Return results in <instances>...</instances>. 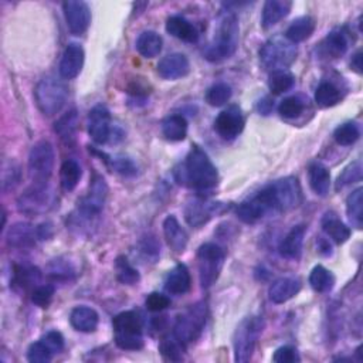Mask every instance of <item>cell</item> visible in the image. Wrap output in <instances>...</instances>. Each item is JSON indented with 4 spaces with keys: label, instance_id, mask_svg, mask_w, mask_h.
I'll use <instances>...</instances> for the list:
<instances>
[{
    "label": "cell",
    "instance_id": "57",
    "mask_svg": "<svg viewBox=\"0 0 363 363\" xmlns=\"http://www.w3.org/2000/svg\"><path fill=\"white\" fill-rule=\"evenodd\" d=\"M350 67L353 71H356L357 74H362V52H357L352 56L350 60Z\"/></svg>",
    "mask_w": 363,
    "mask_h": 363
},
{
    "label": "cell",
    "instance_id": "6",
    "mask_svg": "<svg viewBox=\"0 0 363 363\" xmlns=\"http://www.w3.org/2000/svg\"><path fill=\"white\" fill-rule=\"evenodd\" d=\"M298 49L285 38L274 36L260 49V62L265 70L280 71L288 69L296 60Z\"/></svg>",
    "mask_w": 363,
    "mask_h": 363
},
{
    "label": "cell",
    "instance_id": "13",
    "mask_svg": "<svg viewBox=\"0 0 363 363\" xmlns=\"http://www.w3.org/2000/svg\"><path fill=\"white\" fill-rule=\"evenodd\" d=\"M88 134L98 145H105L113 138V118L110 110L98 104L88 114Z\"/></svg>",
    "mask_w": 363,
    "mask_h": 363
},
{
    "label": "cell",
    "instance_id": "8",
    "mask_svg": "<svg viewBox=\"0 0 363 363\" xmlns=\"http://www.w3.org/2000/svg\"><path fill=\"white\" fill-rule=\"evenodd\" d=\"M207 319V306L204 302L190 305L175 322L172 333L186 346L196 342L202 335Z\"/></svg>",
    "mask_w": 363,
    "mask_h": 363
},
{
    "label": "cell",
    "instance_id": "42",
    "mask_svg": "<svg viewBox=\"0 0 363 363\" xmlns=\"http://www.w3.org/2000/svg\"><path fill=\"white\" fill-rule=\"evenodd\" d=\"M115 271H117L118 281L124 285H135L141 280L138 270L135 267H132L131 263L125 257L117 258Z\"/></svg>",
    "mask_w": 363,
    "mask_h": 363
},
{
    "label": "cell",
    "instance_id": "11",
    "mask_svg": "<svg viewBox=\"0 0 363 363\" xmlns=\"http://www.w3.org/2000/svg\"><path fill=\"white\" fill-rule=\"evenodd\" d=\"M54 148L49 141L38 142L29 154V175L33 183H47L54 171Z\"/></svg>",
    "mask_w": 363,
    "mask_h": 363
},
{
    "label": "cell",
    "instance_id": "39",
    "mask_svg": "<svg viewBox=\"0 0 363 363\" xmlns=\"http://www.w3.org/2000/svg\"><path fill=\"white\" fill-rule=\"evenodd\" d=\"M186 349L188 346L183 345L173 333H169L168 336H165L159 345V352L162 353V356L172 362L182 360Z\"/></svg>",
    "mask_w": 363,
    "mask_h": 363
},
{
    "label": "cell",
    "instance_id": "51",
    "mask_svg": "<svg viewBox=\"0 0 363 363\" xmlns=\"http://www.w3.org/2000/svg\"><path fill=\"white\" fill-rule=\"evenodd\" d=\"M145 305L151 312H161L171 305V298L161 292H152L148 295Z\"/></svg>",
    "mask_w": 363,
    "mask_h": 363
},
{
    "label": "cell",
    "instance_id": "7",
    "mask_svg": "<svg viewBox=\"0 0 363 363\" xmlns=\"http://www.w3.org/2000/svg\"><path fill=\"white\" fill-rule=\"evenodd\" d=\"M35 97L39 110L45 115L53 117L59 114L62 108L66 105L69 88L62 80L53 76H47L39 81L35 91Z\"/></svg>",
    "mask_w": 363,
    "mask_h": 363
},
{
    "label": "cell",
    "instance_id": "3",
    "mask_svg": "<svg viewBox=\"0 0 363 363\" xmlns=\"http://www.w3.org/2000/svg\"><path fill=\"white\" fill-rule=\"evenodd\" d=\"M240 26L234 12H223L214 29V36L204 50V57L210 63H220L230 59L238 47Z\"/></svg>",
    "mask_w": 363,
    "mask_h": 363
},
{
    "label": "cell",
    "instance_id": "4",
    "mask_svg": "<svg viewBox=\"0 0 363 363\" xmlns=\"http://www.w3.org/2000/svg\"><path fill=\"white\" fill-rule=\"evenodd\" d=\"M114 340L122 350H139L144 347V325L138 312L124 311L114 316Z\"/></svg>",
    "mask_w": 363,
    "mask_h": 363
},
{
    "label": "cell",
    "instance_id": "10",
    "mask_svg": "<svg viewBox=\"0 0 363 363\" xmlns=\"http://www.w3.org/2000/svg\"><path fill=\"white\" fill-rule=\"evenodd\" d=\"M56 203L52 186L47 183H33L18 199V209L28 216H39L47 213Z\"/></svg>",
    "mask_w": 363,
    "mask_h": 363
},
{
    "label": "cell",
    "instance_id": "37",
    "mask_svg": "<svg viewBox=\"0 0 363 363\" xmlns=\"http://www.w3.org/2000/svg\"><path fill=\"white\" fill-rule=\"evenodd\" d=\"M13 282L16 287L22 289H28L32 287H39L38 284L42 280V271L33 265H16Z\"/></svg>",
    "mask_w": 363,
    "mask_h": 363
},
{
    "label": "cell",
    "instance_id": "19",
    "mask_svg": "<svg viewBox=\"0 0 363 363\" xmlns=\"http://www.w3.org/2000/svg\"><path fill=\"white\" fill-rule=\"evenodd\" d=\"M349 32L345 28H338L328 33V36L319 45V52L323 57L339 59L349 49Z\"/></svg>",
    "mask_w": 363,
    "mask_h": 363
},
{
    "label": "cell",
    "instance_id": "25",
    "mask_svg": "<svg viewBox=\"0 0 363 363\" xmlns=\"http://www.w3.org/2000/svg\"><path fill=\"white\" fill-rule=\"evenodd\" d=\"M70 323L79 332L91 333V332H96L98 328L100 315L94 308L81 305L71 311Z\"/></svg>",
    "mask_w": 363,
    "mask_h": 363
},
{
    "label": "cell",
    "instance_id": "36",
    "mask_svg": "<svg viewBox=\"0 0 363 363\" xmlns=\"http://www.w3.org/2000/svg\"><path fill=\"white\" fill-rule=\"evenodd\" d=\"M79 127V114L76 110L64 114L54 125L56 134L67 144H71L76 139V132Z\"/></svg>",
    "mask_w": 363,
    "mask_h": 363
},
{
    "label": "cell",
    "instance_id": "45",
    "mask_svg": "<svg viewBox=\"0 0 363 363\" xmlns=\"http://www.w3.org/2000/svg\"><path fill=\"white\" fill-rule=\"evenodd\" d=\"M305 110V103L301 97L298 96H292V97H287L284 98L280 105H278V113L282 118L287 120H294L298 118Z\"/></svg>",
    "mask_w": 363,
    "mask_h": 363
},
{
    "label": "cell",
    "instance_id": "46",
    "mask_svg": "<svg viewBox=\"0 0 363 363\" xmlns=\"http://www.w3.org/2000/svg\"><path fill=\"white\" fill-rule=\"evenodd\" d=\"M360 180H362V163L357 161V162L347 165L343 169V172L339 175V178L336 180V189H342L347 185H352V183H356Z\"/></svg>",
    "mask_w": 363,
    "mask_h": 363
},
{
    "label": "cell",
    "instance_id": "53",
    "mask_svg": "<svg viewBox=\"0 0 363 363\" xmlns=\"http://www.w3.org/2000/svg\"><path fill=\"white\" fill-rule=\"evenodd\" d=\"M19 180H21V169H19V166L12 163L11 169L5 168V171H4V182H2L5 192L9 190V189H13L19 183Z\"/></svg>",
    "mask_w": 363,
    "mask_h": 363
},
{
    "label": "cell",
    "instance_id": "2",
    "mask_svg": "<svg viewBox=\"0 0 363 363\" xmlns=\"http://www.w3.org/2000/svg\"><path fill=\"white\" fill-rule=\"evenodd\" d=\"M176 180L180 185L195 190H210L219 183V172L209 155L197 145H193L180 169L175 172Z\"/></svg>",
    "mask_w": 363,
    "mask_h": 363
},
{
    "label": "cell",
    "instance_id": "55",
    "mask_svg": "<svg viewBox=\"0 0 363 363\" xmlns=\"http://www.w3.org/2000/svg\"><path fill=\"white\" fill-rule=\"evenodd\" d=\"M316 247H318V251H319V254H322L323 257H329V255H332V246H330V243H329V240L328 238H323V237H318V240H316Z\"/></svg>",
    "mask_w": 363,
    "mask_h": 363
},
{
    "label": "cell",
    "instance_id": "52",
    "mask_svg": "<svg viewBox=\"0 0 363 363\" xmlns=\"http://www.w3.org/2000/svg\"><path fill=\"white\" fill-rule=\"evenodd\" d=\"M42 339L54 350L56 355L64 350V346H66L64 336L59 330H50L46 335H43Z\"/></svg>",
    "mask_w": 363,
    "mask_h": 363
},
{
    "label": "cell",
    "instance_id": "27",
    "mask_svg": "<svg viewBox=\"0 0 363 363\" xmlns=\"http://www.w3.org/2000/svg\"><path fill=\"white\" fill-rule=\"evenodd\" d=\"M323 233L335 243V244H343L350 237V229L338 217L336 213L328 212L322 217L321 221Z\"/></svg>",
    "mask_w": 363,
    "mask_h": 363
},
{
    "label": "cell",
    "instance_id": "34",
    "mask_svg": "<svg viewBox=\"0 0 363 363\" xmlns=\"http://www.w3.org/2000/svg\"><path fill=\"white\" fill-rule=\"evenodd\" d=\"M346 214L353 227L362 229L363 226V189L357 188L346 199Z\"/></svg>",
    "mask_w": 363,
    "mask_h": 363
},
{
    "label": "cell",
    "instance_id": "41",
    "mask_svg": "<svg viewBox=\"0 0 363 363\" xmlns=\"http://www.w3.org/2000/svg\"><path fill=\"white\" fill-rule=\"evenodd\" d=\"M360 138V129L356 122H345L339 125L333 132V139L338 145L342 146H350Z\"/></svg>",
    "mask_w": 363,
    "mask_h": 363
},
{
    "label": "cell",
    "instance_id": "9",
    "mask_svg": "<svg viewBox=\"0 0 363 363\" xmlns=\"http://www.w3.org/2000/svg\"><path fill=\"white\" fill-rule=\"evenodd\" d=\"M226 253L216 243H204L197 250L199 278L204 289L210 288L219 278L224 265Z\"/></svg>",
    "mask_w": 363,
    "mask_h": 363
},
{
    "label": "cell",
    "instance_id": "21",
    "mask_svg": "<svg viewBox=\"0 0 363 363\" xmlns=\"http://www.w3.org/2000/svg\"><path fill=\"white\" fill-rule=\"evenodd\" d=\"M301 288H302V284L298 278L282 277V278L275 280L271 284V287L268 289V295L274 304L280 305V304H285L287 301H289L295 295H298Z\"/></svg>",
    "mask_w": 363,
    "mask_h": 363
},
{
    "label": "cell",
    "instance_id": "1",
    "mask_svg": "<svg viewBox=\"0 0 363 363\" xmlns=\"http://www.w3.org/2000/svg\"><path fill=\"white\" fill-rule=\"evenodd\" d=\"M302 200L301 186L296 178L278 179L246 199L237 206V217L247 224H254L264 217L296 207Z\"/></svg>",
    "mask_w": 363,
    "mask_h": 363
},
{
    "label": "cell",
    "instance_id": "17",
    "mask_svg": "<svg viewBox=\"0 0 363 363\" xmlns=\"http://www.w3.org/2000/svg\"><path fill=\"white\" fill-rule=\"evenodd\" d=\"M84 60H86V53L84 49L79 43H70L62 57L59 71L62 79L64 80H73L79 77L84 67Z\"/></svg>",
    "mask_w": 363,
    "mask_h": 363
},
{
    "label": "cell",
    "instance_id": "26",
    "mask_svg": "<svg viewBox=\"0 0 363 363\" xmlns=\"http://www.w3.org/2000/svg\"><path fill=\"white\" fill-rule=\"evenodd\" d=\"M292 9V2L289 0H268L263 8L261 25L264 29H270L280 23L284 18L289 15Z\"/></svg>",
    "mask_w": 363,
    "mask_h": 363
},
{
    "label": "cell",
    "instance_id": "56",
    "mask_svg": "<svg viewBox=\"0 0 363 363\" xmlns=\"http://www.w3.org/2000/svg\"><path fill=\"white\" fill-rule=\"evenodd\" d=\"M53 236L52 223H42L38 226V237L39 240H49Z\"/></svg>",
    "mask_w": 363,
    "mask_h": 363
},
{
    "label": "cell",
    "instance_id": "44",
    "mask_svg": "<svg viewBox=\"0 0 363 363\" xmlns=\"http://www.w3.org/2000/svg\"><path fill=\"white\" fill-rule=\"evenodd\" d=\"M54 350L40 338L28 349V360L32 363H49L54 357Z\"/></svg>",
    "mask_w": 363,
    "mask_h": 363
},
{
    "label": "cell",
    "instance_id": "23",
    "mask_svg": "<svg viewBox=\"0 0 363 363\" xmlns=\"http://www.w3.org/2000/svg\"><path fill=\"white\" fill-rule=\"evenodd\" d=\"M163 236L166 238L168 246L175 253L180 254L186 250L189 243V236L186 230L180 226L179 220L175 216H168L163 221Z\"/></svg>",
    "mask_w": 363,
    "mask_h": 363
},
{
    "label": "cell",
    "instance_id": "40",
    "mask_svg": "<svg viewBox=\"0 0 363 363\" xmlns=\"http://www.w3.org/2000/svg\"><path fill=\"white\" fill-rule=\"evenodd\" d=\"M294 84H295V79L287 70L272 71L270 74V79H268L270 91L275 96H280V94H284V93L289 91L294 87Z\"/></svg>",
    "mask_w": 363,
    "mask_h": 363
},
{
    "label": "cell",
    "instance_id": "49",
    "mask_svg": "<svg viewBox=\"0 0 363 363\" xmlns=\"http://www.w3.org/2000/svg\"><path fill=\"white\" fill-rule=\"evenodd\" d=\"M49 272H50V277H53L54 280H69L76 274V270L69 261H63L59 258L50 264Z\"/></svg>",
    "mask_w": 363,
    "mask_h": 363
},
{
    "label": "cell",
    "instance_id": "20",
    "mask_svg": "<svg viewBox=\"0 0 363 363\" xmlns=\"http://www.w3.org/2000/svg\"><path fill=\"white\" fill-rule=\"evenodd\" d=\"M39 240L38 227L29 223H15L6 234V243L11 248H30Z\"/></svg>",
    "mask_w": 363,
    "mask_h": 363
},
{
    "label": "cell",
    "instance_id": "15",
    "mask_svg": "<svg viewBox=\"0 0 363 363\" xmlns=\"http://www.w3.org/2000/svg\"><path fill=\"white\" fill-rule=\"evenodd\" d=\"M63 11L67 28L73 35L80 36L88 30L91 23V11L86 2L69 0V2L63 4Z\"/></svg>",
    "mask_w": 363,
    "mask_h": 363
},
{
    "label": "cell",
    "instance_id": "33",
    "mask_svg": "<svg viewBox=\"0 0 363 363\" xmlns=\"http://www.w3.org/2000/svg\"><path fill=\"white\" fill-rule=\"evenodd\" d=\"M83 176L81 166L74 159H67L60 168V183L66 192H73Z\"/></svg>",
    "mask_w": 363,
    "mask_h": 363
},
{
    "label": "cell",
    "instance_id": "28",
    "mask_svg": "<svg viewBox=\"0 0 363 363\" xmlns=\"http://www.w3.org/2000/svg\"><path fill=\"white\" fill-rule=\"evenodd\" d=\"M166 32L186 43H196L199 39L197 29L182 16H171L166 21Z\"/></svg>",
    "mask_w": 363,
    "mask_h": 363
},
{
    "label": "cell",
    "instance_id": "54",
    "mask_svg": "<svg viewBox=\"0 0 363 363\" xmlns=\"http://www.w3.org/2000/svg\"><path fill=\"white\" fill-rule=\"evenodd\" d=\"M161 247L158 246L156 240L155 238H145L141 244V253L145 255V258H152V260H156L161 250Z\"/></svg>",
    "mask_w": 363,
    "mask_h": 363
},
{
    "label": "cell",
    "instance_id": "5",
    "mask_svg": "<svg viewBox=\"0 0 363 363\" xmlns=\"http://www.w3.org/2000/svg\"><path fill=\"white\" fill-rule=\"evenodd\" d=\"M265 328V321L260 315L247 316L237 326L233 338L234 360L238 363H246L251 359L257 342Z\"/></svg>",
    "mask_w": 363,
    "mask_h": 363
},
{
    "label": "cell",
    "instance_id": "35",
    "mask_svg": "<svg viewBox=\"0 0 363 363\" xmlns=\"http://www.w3.org/2000/svg\"><path fill=\"white\" fill-rule=\"evenodd\" d=\"M342 100L340 90L330 81H322L315 90V103L321 108L335 107Z\"/></svg>",
    "mask_w": 363,
    "mask_h": 363
},
{
    "label": "cell",
    "instance_id": "22",
    "mask_svg": "<svg viewBox=\"0 0 363 363\" xmlns=\"http://www.w3.org/2000/svg\"><path fill=\"white\" fill-rule=\"evenodd\" d=\"M192 288L190 271L185 264H176L165 278V289L172 295H185Z\"/></svg>",
    "mask_w": 363,
    "mask_h": 363
},
{
    "label": "cell",
    "instance_id": "14",
    "mask_svg": "<svg viewBox=\"0 0 363 363\" xmlns=\"http://www.w3.org/2000/svg\"><path fill=\"white\" fill-rule=\"evenodd\" d=\"M224 204L217 202H209L203 199H193L185 207V219L192 227H202L214 216L224 212Z\"/></svg>",
    "mask_w": 363,
    "mask_h": 363
},
{
    "label": "cell",
    "instance_id": "12",
    "mask_svg": "<svg viewBox=\"0 0 363 363\" xmlns=\"http://www.w3.org/2000/svg\"><path fill=\"white\" fill-rule=\"evenodd\" d=\"M108 196V185L103 176H96L88 193L79 200L77 212L79 216L84 220H93L101 214L104 210Z\"/></svg>",
    "mask_w": 363,
    "mask_h": 363
},
{
    "label": "cell",
    "instance_id": "43",
    "mask_svg": "<svg viewBox=\"0 0 363 363\" xmlns=\"http://www.w3.org/2000/svg\"><path fill=\"white\" fill-rule=\"evenodd\" d=\"M231 96H233V91L229 84L217 83L207 90L206 103L212 107H221L230 101Z\"/></svg>",
    "mask_w": 363,
    "mask_h": 363
},
{
    "label": "cell",
    "instance_id": "31",
    "mask_svg": "<svg viewBox=\"0 0 363 363\" xmlns=\"http://www.w3.org/2000/svg\"><path fill=\"white\" fill-rule=\"evenodd\" d=\"M162 134L171 142H180L188 137V121L183 115H169L162 121Z\"/></svg>",
    "mask_w": 363,
    "mask_h": 363
},
{
    "label": "cell",
    "instance_id": "48",
    "mask_svg": "<svg viewBox=\"0 0 363 363\" xmlns=\"http://www.w3.org/2000/svg\"><path fill=\"white\" fill-rule=\"evenodd\" d=\"M111 166L114 168L115 172H118L125 178H132L138 173V166L135 165V162L125 156H117L111 159Z\"/></svg>",
    "mask_w": 363,
    "mask_h": 363
},
{
    "label": "cell",
    "instance_id": "24",
    "mask_svg": "<svg viewBox=\"0 0 363 363\" xmlns=\"http://www.w3.org/2000/svg\"><path fill=\"white\" fill-rule=\"evenodd\" d=\"M304 238H305V226L302 224L294 226L280 243L278 251L281 257L287 260H298L302 254Z\"/></svg>",
    "mask_w": 363,
    "mask_h": 363
},
{
    "label": "cell",
    "instance_id": "29",
    "mask_svg": "<svg viewBox=\"0 0 363 363\" xmlns=\"http://www.w3.org/2000/svg\"><path fill=\"white\" fill-rule=\"evenodd\" d=\"M308 180L309 186L318 196H326L330 189V173L325 165L321 162H312L308 166Z\"/></svg>",
    "mask_w": 363,
    "mask_h": 363
},
{
    "label": "cell",
    "instance_id": "47",
    "mask_svg": "<svg viewBox=\"0 0 363 363\" xmlns=\"http://www.w3.org/2000/svg\"><path fill=\"white\" fill-rule=\"evenodd\" d=\"M54 292H56V288L52 284L39 285L32 292V301L40 308H47L53 301Z\"/></svg>",
    "mask_w": 363,
    "mask_h": 363
},
{
    "label": "cell",
    "instance_id": "30",
    "mask_svg": "<svg viewBox=\"0 0 363 363\" xmlns=\"http://www.w3.org/2000/svg\"><path fill=\"white\" fill-rule=\"evenodd\" d=\"M315 28H316V22H315L313 18L301 16L289 25V28L285 32V39L288 42H291L292 45L302 43L313 35Z\"/></svg>",
    "mask_w": 363,
    "mask_h": 363
},
{
    "label": "cell",
    "instance_id": "58",
    "mask_svg": "<svg viewBox=\"0 0 363 363\" xmlns=\"http://www.w3.org/2000/svg\"><path fill=\"white\" fill-rule=\"evenodd\" d=\"M271 108H272V103H271L268 98H264L263 101H260L258 110H260V113H261V114L267 115V114L271 111Z\"/></svg>",
    "mask_w": 363,
    "mask_h": 363
},
{
    "label": "cell",
    "instance_id": "38",
    "mask_svg": "<svg viewBox=\"0 0 363 363\" xmlns=\"http://www.w3.org/2000/svg\"><path fill=\"white\" fill-rule=\"evenodd\" d=\"M309 285L315 292H329L335 285V277L323 265H315L309 274Z\"/></svg>",
    "mask_w": 363,
    "mask_h": 363
},
{
    "label": "cell",
    "instance_id": "50",
    "mask_svg": "<svg viewBox=\"0 0 363 363\" xmlns=\"http://www.w3.org/2000/svg\"><path fill=\"white\" fill-rule=\"evenodd\" d=\"M272 360L275 363H296V362H301V356L294 346L285 345V346L278 347L274 352Z\"/></svg>",
    "mask_w": 363,
    "mask_h": 363
},
{
    "label": "cell",
    "instance_id": "18",
    "mask_svg": "<svg viewBox=\"0 0 363 363\" xmlns=\"http://www.w3.org/2000/svg\"><path fill=\"white\" fill-rule=\"evenodd\" d=\"M189 73H190V62L182 53L168 54L158 64V74L163 80L175 81L186 77Z\"/></svg>",
    "mask_w": 363,
    "mask_h": 363
},
{
    "label": "cell",
    "instance_id": "32",
    "mask_svg": "<svg viewBox=\"0 0 363 363\" xmlns=\"http://www.w3.org/2000/svg\"><path fill=\"white\" fill-rule=\"evenodd\" d=\"M163 40L161 35L152 30L142 32L137 39V50L145 59H154L162 52Z\"/></svg>",
    "mask_w": 363,
    "mask_h": 363
},
{
    "label": "cell",
    "instance_id": "16",
    "mask_svg": "<svg viewBox=\"0 0 363 363\" xmlns=\"http://www.w3.org/2000/svg\"><path fill=\"white\" fill-rule=\"evenodd\" d=\"M214 129L226 141L237 138L244 129V117L241 110L233 105L221 111L214 121Z\"/></svg>",
    "mask_w": 363,
    "mask_h": 363
}]
</instances>
